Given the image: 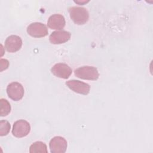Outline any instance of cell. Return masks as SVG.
<instances>
[{"instance_id": "6da1fadb", "label": "cell", "mask_w": 153, "mask_h": 153, "mask_svg": "<svg viewBox=\"0 0 153 153\" xmlns=\"http://www.w3.org/2000/svg\"><path fill=\"white\" fill-rule=\"evenodd\" d=\"M69 13L71 20L76 25H84L88 20L89 13L84 7H71L69 8Z\"/></svg>"}, {"instance_id": "7a4b0ae2", "label": "cell", "mask_w": 153, "mask_h": 153, "mask_svg": "<svg viewBox=\"0 0 153 153\" xmlns=\"http://www.w3.org/2000/svg\"><path fill=\"white\" fill-rule=\"evenodd\" d=\"M75 75L81 79L95 81L99 78V73L96 67L91 66H83L76 69Z\"/></svg>"}, {"instance_id": "3957f363", "label": "cell", "mask_w": 153, "mask_h": 153, "mask_svg": "<svg viewBox=\"0 0 153 153\" xmlns=\"http://www.w3.org/2000/svg\"><path fill=\"white\" fill-rule=\"evenodd\" d=\"M30 131L29 123L25 120H19L14 122L12 129V134L14 136L21 138L26 136Z\"/></svg>"}, {"instance_id": "277c9868", "label": "cell", "mask_w": 153, "mask_h": 153, "mask_svg": "<svg viewBox=\"0 0 153 153\" xmlns=\"http://www.w3.org/2000/svg\"><path fill=\"white\" fill-rule=\"evenodd\" d=\"M7 93L8 97L14 101L21 100L25 93L23 85L18 82L10 83L7 87Z\"/></svg>"}, {"instance_id": "5b68a950", "label": "cell", "mask_w": 153, "mask_h": 153, "mask_svg": "<svg viewBox=\"0 0 153 153\" xmlns=\"http://www.w3.org/2000/svg\"><path fill=\"white\" fill-rule=\"evenodd\" d=\"M27 33L33 38H42L48 35L47 26L41 22H34L27 27Z\"/></svg>"}, {"instance_id": "8992f818", "label": "cell", "mask_w": 153, "mask_h": 153, "mask_svg": "<svg viewBox=\"0 0 153 153\" xmlns=\"http://www.w3.org/2000/svg\"><path fill=\"white\" fill-rule=\"evenodd\" d=\"M68 146L66 140L62 136L53 137L49 143V148L51 153H64Z\"/></svg>"}, {"instance_id": "52a82bcc", "label": "cell", "mask_w": 153, "mask_h": 153, "mask_svg": "<svg viewBox=\"0 0 153 153\" xmlns=\"http://www.w3.org/2000/svg\"><path fill=\"white\" fill-rule=\"evenodd\" d=\"M66 85L73 91L83 95H87L90 90V86L87 83L79 80L72 79L66 82Z\"/></svg>"}, {"instance_id": "ba28073f", "label": "cell", "mask_w": 153, "mask_h": 153, "mask_svg": "<svg viewBox=\"0 0 153 153\" xmlns=\"http://www.w3.org/2000/svg\"><path fill=\"white\" fill-rule=\"evenodd\" d=\"M51 72L58 78L68 79L72 74V69L66 63H59L55 64L51 68Z\"/></svg>"}, {"instance_id": "9c48e42d", "label": "cell", "mask_w": 153, "mask_h": 153, "mask_svg": "<svg viewBox=\"0 0 153 153\" xmlns=\"http://www.w3.org/2000/svg\"><path fill=\"white\" fill-rule=\"evenodd\" d=\"M22 46V40L19 36L12 35L7 38L5 41V48L8 52L15 53Z\"/></svg>"}, {"instance_id": "30bf717a", "label": "cell", "mask_w": 153, "mask_h": 153, "mask_svg": "<svg viewBox=\"0 0 153 153\" xmlns=\"http://www.w3.org/2000/svg\"><path fill=\"white\" fill-rule=\"evenodd\" d=\"M71 36L69 32L66 30L54 31L49 36L50 42L53 44H61L68 41Z\"/></svg>"}, {"instance_id": "8fae6325", "label": "cell", "mask_w": 153, "mask_h": 153, "mask_svg": "<svg viewBox=\"0 0 153 153\" xmlns=\"http://www.w3.org/2000/svg\"><path fill=\"white\" fill-rule=\"evenodd\" d=\"M66 24L65 19L63 16L60 14L51 15L48 19L47 26L51 29L62 30Z\"/></svg>"}, {"instance_id": "7c38bea8", "label": "cell", "mask_w": 153, "mask_h": 153, "mask_svg": "<svg viewBox=\"0 0 153 153\" xmlns=\"http://www.w3.org/2000/svg\"><path fill=\"white\" fill-rule=\"evenodd\" d=\"M47 148L45 143L41 141H36L33 143L29 147V152H42L47 153Z\"/></svg>"}, {"instance_id": "4fadbf2b", "label": "cell", "mask_w": 153, "mask_h": 153, "mask_svg": "<svg viewBox=\"0 0 153 153\" xmlns=\"http://www.w3.org/2000/svg\"><path fill=\"white\" fill-rule=\"evenodd\" d=\"M0 105H1V117L7 116L11 112V105L8 101L5 99L1 98L0 99Z\"/></svg>"}, {"instance_id": "5bb4252c", "label": "cell", "mask_w": 153, "mask_h": 153, "mask_svg": "<svg viewBox=\"0 0 153 153\" xmlns=\"http://www.w3.org/2000/svg\"><path fill=\"white\" fill-rule=\"evenodd\" d=\"M11 126L10 123L7 120L0 121V136H4L7 135L10 130Z\"/></svg>"}, {"instance_id": "9a60e30c", "label": "cell", "mask_w": 153, "mask_h": 153, "mask_svg": "<svg viewBox=\"0 0 153 153\" xmlns=\"http://www.w3.org/2000/svg\"><path fill=\"white\" fill-rule=\"evenodd\" d=\"M1 71H2L4 69H6L8 68V65H9V62L6 59H1Z\"/></svg>"}]
</instances>
